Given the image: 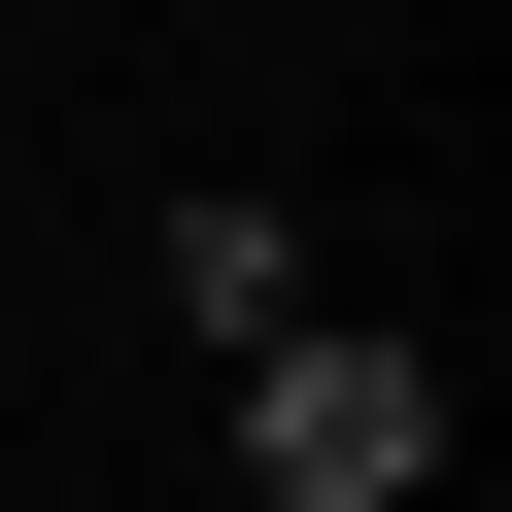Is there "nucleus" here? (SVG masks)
Masks as SVG:
<instances>
[{
    "mask_svg": "<svg viewBox=\"0 0 512 512\" xmlns=\"http://www.w3.org/2000/svg\"><path fill=\"white\" fill-rule=\"evenodd\" d=\"M239 35H274V0H239Z\"/></svg>",
    "mask_w": 512,
    "mask_h": 512,
    "instance_id": "7ed1b4c3",
    "label": "nucleus"
},
{
    "mask_svg": "<svg viewBox=\"0 0 512 512\" xmlns=\"http://www.w3.org/2000/svg\"><path fill=\"white\" fill-rule=\"evenodd\" d=\"M410 478H444V342H410V308L239 342V512H410Z\"/></svg>",
    "mask_w": 512,
    "mask_h": 512,
    "instance_id": "f257e3e1",
    "label": "nucleus"
},
{
    "mask_svg": "<svg viewBox=\"0 0 512 512\" xmlns=\"http://www.w3.org/2000/svg\"><path fill=\"white\" fill-rule=\"evenodd\" d=\"M171 342H205V376L308 342V205H274V171H171Z\"/></svg>",
    "mask_w": 512,
    "mask_h": 512,
    "instance_id": "f03ea898",
    "label": "nucleus"
}]
</instances>
